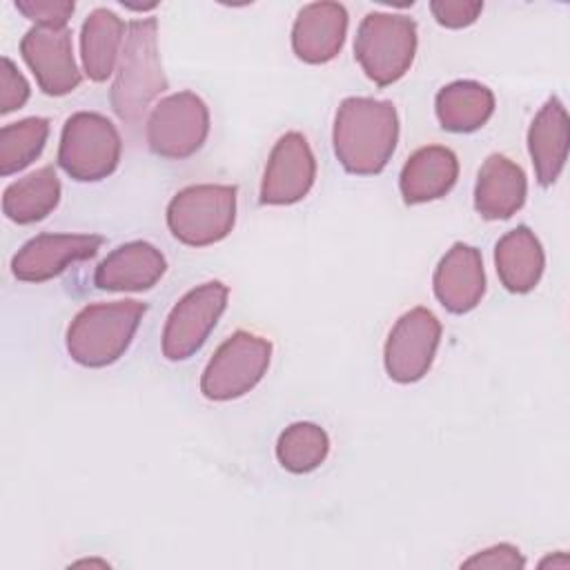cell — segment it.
<instances>
[{
	"label": "cell",
	"instance_id": "obj_28",
	"mask_svg": "<svg viewBox=\"0 0 570 570\" xmlns=\"http://www.w3.org/2000/svg\"><path fill=\"white\" fill-rule=\"evenodd\" d=\"M430 11L441 27L463 29L476 22L483 11V2H465V0H434L430 2Z\"/></svg>",
	"mask_w": 570,
	"mask_h": 570
},
{
	"label": "cell",
	"instance_id": "obj_12",
	"mask_svg": "<svg viewBox=\"0 0 570 570\" xmlns=\"http://www.w3.org/2000/svg\"><path fill=\"white\" fill-rule=\"evenodd\" d=\"M20 53L47 96H67L80 85L67 27H31L20 40Z\"/></svg>",
	"mask_w": 570,
	"mask_h": 570
},
{
	"label": "cell",
	"instance_id": "obj_15",
	"mask_svg": "<svg viewBox=\"0 0 570 570\" xmlns=\"http://www.w3.org/2000/svg\"><path fill=\"white\" fill-rule=\"evenodd\" d=\"M434 296L452 314L474 309L485 294V272L481 252L465 243H454L434 269Z\"/></svg>",
	"mask_w": 570,
	"mask_h": 570
},
{
	"label": "cell",
	"instance_id": "obj_25",
	"mask_svg": "<svg viewBox=\"0 0 570 570\" xmlns=\"http://www.w3.org/2000/svg\"><path fill=\"white\" fill-rule=\"evenodd\" d=\"M49 120L31 116L0 129V174L11 176L31 165L45 149Z\"/></svg>",
	"mask_w": 570,
	"mask_h": 570
},
{
	"label": "cell",
	"instance_id": "obj_6",
	"mask_svg": "<svg viewBox=\"0 0 570 570\" xmlns=\"http://www.w3.org/2000/svg\"><path fill=\"white\" fill-rule=\"evenodd\" d=\"M122 140L116 125L96 111H78L65 120L58 165L80 183H96L118 167Z\"/></svg>",
	"mask_w": 570,
	"mask_h": 570
},
{
	"label": "cell",
	"instance_id": "obj_20",
	"mask_svg": "<svg viewBox=\"0 0 570 570\" xmlns=\"http://www.w3.org/2000/svg\"><path fill=\"white\" fill-rule=\"evenodd\" d=\"M494 265L501 285L512 294H528L541 281L546 256L539 238L528 225L503 234L494 247Z\"/></svg>",
	"mask_w": 570,
	"mask_h": 570
},
{
	"label": "cell",
	"instance_id": "obj_30",
	"mask_svg": "<svg viewBox=\"0 0 570 570\" xmlns=\"http://www.w3.org/2000/svg\"><path fill=\"white\" fill-rule=\"evenodd\" d=\"M541 568H546V566H552V568H568L570 566V561H568V557H566V552H559V557H548V559H543L541 563H539Z\"/></svg>",
	"mask_w": 570,
	"mask_h": 570
},
{
	"label": "cell",
	"instance_id": "obj_21",
	"mask_svg": "<svg viewBox=\"0 0 570 570\" xmlns=\"http://www.w3.org/2000/svg\"><path fill=\"white\" fill-rule=\"evenodd\" d=\"M434 109L443 129L470 134L481 129L494 114V94L476 80H454L439 89Z\"/></svg>",
	"mask_w": 570,
	"mask_h": 570
},
{
	"label": "cell",
	"instance_id": "obj_2",
	"mask_svg": "<svg viewBox=\"0 0 570 570\" xmlns=\"http://www.w3.org/2000/svg\"><path fill=\"white\" fill-rule=\"evenodd\" d=\"M167 89L158 53L156 18H138L127 24L125 47L111 85V109L125 122H138L151 100Z\"/></svg>",
	"mask_w": 570,
	"mask_h": 570
},
{
	"label": "cell",
	"instance_id": "obj_24",
	"mask_svg": "<svg viewBox=\"0 0 570 570\" xmlns=\"http://www.w3.org/2000/svg\"><path fill=\"white\" fill-rule=\"evenodd\" d=\"M330 454L327 432L309 421L287 425L276 441L278 463L294 474H307L325 463Z\"/></svg>",
	"mask_w": 570,
	"mask_h": 570
},
{
	"label": "cell",
	"instance_id": "obj_5",
	"mask_svg": "<svg viewBox=\"0 0 570 570\" xmlns=\"http://www.w3.org/2000/svg\"><path fill=\"white\" fill-rule=\"evenodd\" d=\"M234 185H189L167 205L171 236L189 247H207L223 240L236 223Z\"/></svg>",
	"mask_w": 570,
	"mask_h": 570
},
{
	"label": "cell",
	"instance_id": "obj_23",
	"mask_svg": "<svg viewBox=\"0 0 570 570\" xmlns=\"http://www.w3.org/2000/svg\"><path fill=\"white\" fill-rule=\"evenodd\" d=\"M122 36L125 22L109 9H94L85 18L80 31V56L89 80L105 82L114 73Z\"/></svg>",
	"mask_w": 570,
	"mask_h": 570
},
{
	"label": "cell",
	"instance_id": "obj_4",
	"mask_svg": "<svg viewBox=\"0 0 570 570\" xmlns=\"http://www.w3.org/2000/svg\"><path fill=\"white\" fill-rule=\"evenodd\" d=\"M416 45V22L410 16L372 11L358 24L354 58L374 85L387 87L410 71Z\"/></svg>",
	"mask_w": 570,
	"mask_h": 570
},
{
	"label": "cell",
	"instance_id": "obj_8",
	"mask_svg": "<svg viewBox=\"0 0 570 570\" xmlns=\"http://www.w3.org/2000/svg\"><path fill=\"white\" fill-rule=\"evenodd\" d=\"M209 134V109L194 91H178L163 98L147 118L149 149L169 160L196 154Z\"/></svg>",
	"mask_w": 570,
	"mask_h": 570
},
{
	"label": "cell",
	"instance_id": "obj_17",
	"mask_svg": "<svg viewBox=\"0 0 570 570\" xmlns=\"http://www.w3.org/2000/svg\"><path fill=\"white\" fill-rule=\"evenodd\" d=\"M528 194L523 169L503 154H490L474 185V209L485 220H505L517 214Z\"/></svg>",
	"mask_w": 570,
	"mask_h": 570
},
{
	"label": "cell",
	"instance_id": "obj_26",
	"mask_svg": "<svg viewBox=\"0 0 570 570\" xmlns=\"http://www.w3.org/2000/svg\"><path fill=\"white\" fill-rule=\"evenodd\" d=\"M16 9L42 27H67L76 4L71 0H18Z\"/></svg>",
	"mask_w": 570,
	"mask_h": 570
},
{
	"label": "cell",
	"instance_id": "obj_14",
	"mask_svg": "<svg viewBox=\"0 0 570 570\" xmlns=\"http://www.w3.org/2000/svg\"><path fill=\"white\" fill-rule=\"evenodd\" d=\"M347 9L341 2L305 4L292 27V49L307 65L334 60L345 42Z\"/></svg>",
	"mask_w": 570,
	"mask_h": 570
},
{
	"label": "cell",
	"instance_id": "obj_1",
	"mask_svg": "<svg viewBox=\"0 0 570 570\" xmlns=\"http://www.w3.org/2000/svg\"><path fill=\"white\" fill-rule=\"evenodd\" d=\"M399 140V116L390 100L345 98L334 116V154L345 171L374 176L385 169Z\"/></svg>",
	"mask_w": 570,
	"mask_h": 570
},
{
	"label": "cell",
	"instance_id": "obj_29",
	"mask_svg": "<svg viewBox=\"0 0 570 570\" xmlns=\"http://www.w3.org/2000/svg\"><path fill=\"white\" fill-rule=\"evenodd\" d=\"M463 568H523L525 559L512 543H494L461 563Z\"/></svg>",
	"mask_w": 570,
	"mask_h": 570
},
{
	"label": "cell",
	"instance_id": "obj_3",
	"mask_svg": "<svg viewBox=\"0 0 570 570\" xmlns=\"http://www.w3.org/2000/svg\"><path fill=\"white\" fill-rule=\"evenodd\" d=\"M147 312V305L134 298L94 303L82 307L67 327V352L85 367H105L116 363Z\"/></svg>",
	"mask_w": 570,
	"mask_h": 570
},
{
	"label": "cell",
	"instance_id": "obj_16",
	"mask_svg": "<svg viewBox=\"0 0 570 570\" xmlns=\"http://www.w3.org/2000/svg\"><path fill=\"white\" fill-rule=\"evenodd\" d=\"M167 269L163 252L147 240L118 245L100 261L94 274L98 289L107 292H142L154 287Z\"/></svg>",
	"mask_w": 570,
	"mask_h": 570
},
{
	"label": "cell",
	"instance_id": "obj_9",
	"mask_svg": "<svg viewBox=\"0 0 570 570\" xmlns=\"http://www.w3.org/2000/svg\"><path fill=\"white\" fill-rule=\"evenodd\" d=\"M229 287L220 281H207L189 289L169 312L163 327V354L169 361L194 356L216 327L227 307Z\"/></svg>",
	"mask_w": 570,
	"mask_h": 570
},
{
	"label": "cell",
	"instance_id": "obj_10",
	"mask_svg": "<svg viewBox=\"0 0 570 570\" xmlns=\"http://www.w3.org/2000/svg\"><path fill=\"white\" fill-rule=\"evenodd\" d=\"M441 341V321L428 307H412L399 316L387 334L383 361L396 383H414L432 367Z\"/></svg>",
	"mask_w": 570,
	"mask_h": 570
},
{
	"label": "cell",
	"instance_id": "obj_27",
	"mask_svg": "<svg viewBox=\"0 0 570 570\" xmlns=\"http://www.w3.org/2000/svg\"><path fill=\"white\" fill-rule=\"evenodd\" d=\"M29 82L18 71V67L4 56L2 69H0V114H11L29 100Z\"/></svg>",
	"mask_w": 570,
	"mask_h": 570
},
{
	"label": "cell",
	"instance_id": "obj_13",
	"mask_svg": "<svg viewBox=\"0 0 570 570\" xmlns=\"http://www.w3.org/2000/svg\"><path fill=\"white\" fill-rule=\"evenodd\" d=\"M102 245L98 234H38L11 258L18 281L42 283L62 274L69 265L94 258Z\"/></svg>",
	"mask_w": 570,
	"mask_h": 570
},
{
	"label": "cell",
	"instance_id": "obj_22",
	"mask_svg": "<svg viewBox=\"0 0 570 570\" xmlns=\"http://www.w3.org/2000/svg\"><path fill=\"white\" fill-rule=\"evenodd\" d=\"M60 180L51 165H45L24 178L7 185L2 212L18 225H31L47 218L60 203Z\"/></svg>",
	"mask_w": 570,
	"mask_h": 570
},
{
	"label": "cell",
	"instance_id": "obj_19",
	"mask_svg": "<svg viewBox=\"0 0 570 570\" xmlns=\"http://www.w3.org/2000/svg\"><path fill=\"white\" fill-rule=\"evenodd\" d=\"M456 178V154L443 145H428L405 160L399 176V189L407 205H419L450 194Z\"/></svg>",
	"mask_w": 570,
	"mask_h": 570
},
{
	"label": "cell",
	"instance_id": "obj_11",
	"mask_svg": "<svg viewBox=\"0 0 570 570\" xmlns=\"http://www.w3.org/2000/svg\"><path fill=\"white\" fill-rule=\"evenodd\" d=\"M314 178L316 160L307 138L298 131H287L272 147L261 180V203L294 205L309 194Z\"/></svg>",
	"mask_w": 570,
	"mask_h": 570
},
{
	"label": "cell",
	"instance_id": "obj_18",
	"mask_svg": "<svg viewBox=\"0 0 570 570\" xmlns=\"http://www.w3.org/2000/svg\"><path fill=\"white\" fill-rule=\"evenodd\" d=\"M568 140H570V120L563 102L552 96L539 109L528 129V151L534 165L539 185H552L568 160Z\"/></svg>",
	"mask_w": 570,
	"mask_h": 570
},
{
	"label": "cell",
	"instance_id": "obj_7",
	"mask_svg": "<svg viewBox=\"0 0 570 570\" xmlns=\"http://www.w3.org/2000/svg\"><path fill=\"white\" fill-rule=\"evenodd\" d=\"M272 358L269 338L236 330L209 358L200 376V392L209 401H232L254 390Z\"/></svg>",
	"mask_w": 570,
	"mask_h": 570
}]
</instances>
